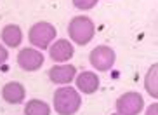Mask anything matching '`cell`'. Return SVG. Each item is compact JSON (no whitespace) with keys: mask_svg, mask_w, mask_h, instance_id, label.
Returning a JSON list of instances; mask_svg holds the SVG:
<instances>
[{"mask_svg":"<svg viewBox=\"0 0 158 115\" xmlns=\"http://www.w3.org/2000/svg\"><path fill=\"white\" fill-rule=\"evenodd\" d=\"M156 112H158V105H156V103H153V105H149V108H148V112H146V115H158Z\"/></svg>","mask_w":158,"mask_h":115,"instance_id":"cell-16","label":"cell"},{"mask_svg":"<svg viewBox=\"0 0 158 115\" xmlns=\"http://www.w3.org/2000/svg\"><path fill=\"white\" fill-rule=\"evenodd\" d=\"M49 54H51V60H54L56 63H64V61L73 58V44L70 40L61 38L56 44H52Z\"/></svg>","mask_w":158,"mask_h":115,"instance_id":"cell-8","label":"cell"},{"mask_svg":"<svg viewBox=\"0 0 158 115\" xmlns=\"http://www.w3.org/2000/svg\"><path fill=\"white\" fill-rule=\"evenodd\" d=\"M18 64L24 72H37L44 64V56L31 47H24L18 54Z\"/></svg>","mask_w":158,"mask_h":115,"instance_id":"cell-6","label":"cell"},{"mask_svg":"<svg viewBox=\"0 0 158 115\" xmlns=\"http://www.w3.org/2000/svg\"><path fill=\"white\" fill-rule=\"evenodd\" d=\"M7 58H9V52H7V49H5L2 44H0V66L7 61Z\"/></svg>","mask_w":158,"mask_h":115,"instance_id":"cell-15","label":"cell"},{"mask_svg":"<svg viewBox=\"0 0 158 115\" xmlns=\"http://www.w3.org/2000/svg\"><path fill=\"white\" fill-rule=\"evenodd\" d=\"M24 113L26 115H51V108L49 105L40 100H31L24 106Z\"/></svg>","mask_w":158,"mask_h":115,"instance_id":"cell-13","label":"cell"},{"mask_svg":"<svg viewBox=\"0 0 158 115\" xmlns=\"http://www.w3.org/2000/svg\"><path fill=\"white\" fill-rule=\"evenodd\" d=\"M77 87H78L80 92L92 94L99 89V77L92 72H82L77 77Z\"/></svg>","mask_w":158,"mask_h":115,"instance_id":"cell-10","label":"cell"},{"mask_svg":"<svg viewBox=\"0 0 158 115\" xmlns=\"http://www.w3.org/2000/svg\"><path fill=\"white\" fill-rule=\"evenodd\" d=\"M90 64L99 72H108L115 64V51L108 46H98L90 52Z\"/></svg>","mask_w":158,"mask_h":115,"instance_id":"cell-5","label":"cell"},{"mask_svg":"<svg viewBox=\"0 0 158 115\" xmlns=\"http://www.w3.org/2000/svg\"><path fill=\"white\" fill-rule=\"evenodd\" d=\"M68 33H70V38L77 46H85L92 40L94 33H96V26H94V21L90 18L77 16L68 24Z\"/></svg>","mask_w":158,"mask_h":115,"instance_id":"cell-2","label":"cell"},{"mask_svg":"<svg viewBox=\"0 0 158 115\" xmlns=\"http://www.w3.org/2000/svg\"><path fill=\"white\" fill-rule=\"evenodd\" d=\"M82 105V98L73 87H61L54 92V108L59 115H75Z\"/></svg>","mask_w":158,"mask_h":115,"instance_id":"cell-1","label":"cell"},{"mask_svg":"<svg viewBox=\"0 0 158 115\" xmlns=\"http://www.w3.org/2000/svg\"><path fill=\"white\" fill-rule=\"evenodd\" d=\"M98 2L99 0H73V5L80 11H89V9H92Z\"/></svg>","mask_w":158,"mask_h":115,"instance_id":"cell-14","label":"cell"},{"mask_svg":"<svg viewBox=\"0 0 158 115\" xmlns=\"http://www.w3.org/2000/svg\"><path fill=\"white\" fill-rule=\"evenodd\" d=\"M158 64H153L151 68H149V72L146 73V77H144V86H146V91L151 94L153 98H158Z\"/></svg>","mask_w":158,"mask_h":115,"instance_id":"cell-12","label":"cell"},{"mask_svg":"<svg viewBox=\"0 0 158 115\" xmlns=\"http://www.w3.org/2000/svg\"><path fill=\"white\" fill-rule=\"evenodd\" d=\"M30 42L38 49H47V46L56 38V28L51 23L38 21L30 28Z\"/></svg>","mask_w":158,"mask_h":115,"instance_id":"cell-3","label":"cell"},{"mask_svg":"<svg viewBox=\"0 0 158 115\" xmlns=\"http://www.w3.org/2000/svg\"><path fill=\"white\" fill-rule=\"evenodd\" d=\"M0 37H2L5 46L18 47L21 44V40H23V32H21V28L18 24H7V26H4Z\"/></svg>","mask_w":158,"mask_h":115,"instance_id":"cell-11","label":"cell"},{"mask_svg":"<svg viewBox=\"0 0 158 115\" xmlns=\"http://www.w3.org/2000/svg\"><path fill=\"white\" fill-rule=\"evenodd\" d=\"M113 115H120V113H113Z\"/></svg>","mask_w":158,"mask_h":115,"instance_id":"cell-17","label":"cell"},{"mask_svg":"<svg viewBox=\"0 0 158 115\" xmlns=\"http://www.w3.org/2000/svg\"><path fill=\"white\" fill-rule=\"evenodd\" d=\"M77 68L73 64H57L49 70V78L54 84H70L75 78Z\"/></svg>","mask_w":158,"mask_h":115,"instance_id":"cell-7","label":"cell"},{"mask_svg":"<svg viewBox=\"0 0 158 115\" xmlns=\"http://www.w3.org/2000/svg\"><path fill=\"white\" fill-rule=\"evenodd\" d=\"M144 108V100L139 92H125L116 100V112L120 115H139Z\"/></svg>","mask_w":158,"mask_h":115,"instance_id":"cell-4","label":"cell"},{"mask_svg":"<svg viewBox=\"0 0 158 115\" xmlns=\"http://www.w3.org/2000/svg\"><path fill=\"white\" fill-rule=\"evenodd\" d=\"M24 96H26V91H24L23 84H19V82H9V84H5L4 89H2V98L7 103H10V105L23 103Z\"/></svg>","mask_w":158,"mask_h":115,"instance_id":"cell-9","label":"cell"}]
</instances>
